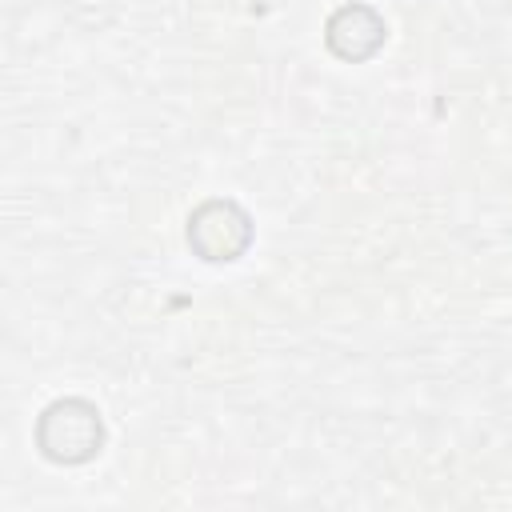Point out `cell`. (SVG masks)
<instances>
[{
	"mask_svg": "<svg viewBox=\"0 0 512 512\" xmlns=\"http://www.w3.org/2000/svg\"><path fill=\"white\" fill-rule=\"evenodd\" d=\"M36 444L52 464H84L104 444V420L80 396L52 400L36 420Z\"/></svg>",
	"mask_w": 512,
	"mask_h": 512,
	"instance_id": "cell-1",
	"label": "cell"
},
{
	"mask_svg": "<svg viewBox=\"0 0 512 512\" xmlns=\"http://www.w3.org/2000/svg\"><path fill=\"white\" fill-rule=\"evenodd\" d=\"M188 244L200 260H236L252 244V220L236 200H204L188 216Z\"/></svg>",
	"mask_w": 512,
	"mask_h": 512,
	"instance_id": "cell-2",
	"label": "cell"
},
{
	"mask_svg": "<svg viewBox=\"0 0 512 512\" xmlns=\"http://www.w3.org/2000/svg\"><path fill=\"white\" fill-rule=\"evenodd\" d=\"M384 36H388V28H384L380 12L368 8V4H344V8H336L328 16V28H324L328 48L340 60H352V64L376 56V48L384 44Z\"/></svg>",
	"mask_w": 512,
	"mask_h": 512,
	"instance_id": "cell-3",
	"label": "cell"
}]
</instances>
